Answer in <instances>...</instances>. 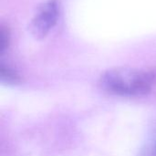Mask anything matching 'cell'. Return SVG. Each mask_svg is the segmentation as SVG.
Masks as SVG:
<instances>
[{"instance_id":"1","label":"cell","mask_w":156,"mask_h":156,"mask_svg":"<svg viewBox=\"0 0 156 156\" xmlns=\"http://www.w3.org/2000/svg\"><path fill=\"white\" fill-rule=\"evenodd\" d=\"M155 83L156 68H114L104 71L99 80L103 90L123 97L146 95Z\"/></svg>"},{"instance_id":"2","label":"cell","mask_w":156,"mask_h":156,"mask_svg":"<svg viewBox=\"0 0 156 156\" xmlns=\"http://www.w3.org/2000/svg\"><path fill=\"white\" fill-rule=\"evenodd\" d=\"M59 5L57 0H47L40 4L29 23V31L36 39H44L57 25Z\"/></svg>"},{"instance_id":"3","label":"cell","mask_w":156,"mask_h":156,"mask_svg":"<svg viewBox=\"0 0 156 156\" xmlns=\"http://www.w3.org/2000/svg\"><path fill=\"white\" fill-rule=\"evenodd\" d=\"M0 79L6 85H17L21 82V77L16 69L7 64H0Z\"/></svg>"},{"instance_id":"4","label":"cell","mask_w":156,"mask_h":156,"mask_svg":"<svg viewBox=\"0 0 156 156\" xmlns=\"http://www.w3.org/2000/svg\"><path fill=\"white\" fill-rule=\"evenodd\" d=\"M137 156H156V123L152 127L146 142Z\"/></svg>"},{"instance_id":"5","label":"cell","mask_w":156,"mask_h":156,"mask_svg":"<svg viewBox=\"0 0 156 156\" xmlns=\"http://www.w3.org/2000/svg\"><path fill=\"white\" fill-rule=\"evenodd\" d=\"M11 41V32L7 25L2 23L0 26V55L3 56L9 48Z\"/></svg>"}]
</instances>
